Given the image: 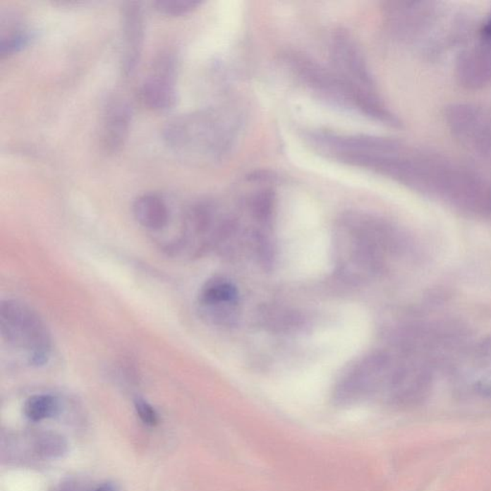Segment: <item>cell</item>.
Segmentation results:
<instances>
[{
    "label": "cell",
    "mask_w": 491,
    "mask_h": 491,
    "mask_svg": "<svg viewBox=\"0 0 491 491\" xmlns=\"http://www.w3.org/2000/svg\"><path fill=\"white\" fill-rule=\"evenodd\" d=\"M201 5L202 2L197 0H159L154 2V9L159 14L173 18L190 14Z\"/></svg>",
    "instance_id": "9a60e30c"
},
{
    "label": "cell",
    "mask_w": 491,
    "mask_h": 491,
    "mask_svg": "<svg viewBox=\"0 0 491 491\" xmlns=\"http://www.w3.org/2000/svg\"><path fill=\"white\" fill-rule=\"evenodd\" d=\"M23 411L32 421L47 420L58 413L59 401L50 394H36L26 400Z\"/></svg>",
    "instance_id": "5bb4252c"
},
{
    "label": "cell",
    "mask_w": 491,
    "mask_h": 491,
    "mask_svg": "<svg viewBox=\"0 0 491 491\" xmlns=\"http://www.w3.org/2000/svg\"><path fill=\"white\" fill-rule=\"evenodd\" d=\"M133 213L137 222L149 231H161L169 223L170 210L167 202L157 194L138 197L133 202Z\"/></svg>",
    "instance_id": "8fae6325"
},
{
    "label": "cell",
    "mask_w": 491,
    "mask_h": 491,
    "mask_svg": "<svg viewBox=\"0 0 491 491\" xmlns=\"http://www.w3.org/2000/svg\"><path fill=\"white\" fill-rule=\"evenodd\" d=\"M40 454L44 457H60L66 452V444L63 437L57 435L45 434L37 444Z\"/></svg>",
    "instance_id": "2e32d148"
},
{
    "label": "cell",
    "mask_w": 491,
    "mask_h": 491,
    "mask_svg": "<svg viewBox=\"0 0 491 491\" xmlns=\"http://www.w3.org/2000/svg\"><path fill=\"white\" fill-rule=\"evenodd\" d=\"M133 109L128 100L120 95L107 98L101 114L99 143L104 153H119L129 137Z\"/></svg>",
    "instance_id": "9c48e42d"
},
{
    "label": "cell",
    "mask_w": 491,
    "mask_h": 491,
    "mask_svg": "<svg viewBox=\"0 0 491 491\" xmlns=\"http://www.w3.org/2000/svg\"><path fill=\"white\" fill-rule=\"evenodd\" d=\"M238 303L236 285L224 277L208 280L200 291V305L208 319L218 325H229L236 320Z\"/></svg>",
    "instance_id": "30bf717a"
},
{
    "label": "cell",
    "mask_w": 491,
    "mask_h": 491,
    "mask_svg": "<svg viewBox=\"0 0 491 491\" xmlns=\"http://www.w3.org/2000/svg\"><path fill=\"white\" fill-rule=\"evenodd\" d=\"M2 338L28 353L29 364L44 365L51 353V337L39 315L20 301L7 300L0 306Z\"/></svg>",
    "instance_id": "277c9868"
},
{
    "label": "cell",
    "mask_w": 491,
    "mask_h": 491,
    "mask_svg": "<svg viewBox=\"0 0 491 491\" xmlns=\"http://www.w3.org/2000/svg\"><path fill=\"white\" fill-rule=\"evenodd\" d=\"M30 32L18 18H8L6 28H1L0 56L10 57L23 50L30 41Z\"/></svg>",
    "instance_id": "4fadbf2b"
},
{
    "label": "cell",
    "mask_w": 491,
    "mask_h": 491,
    "mask_svg": "<svg viewBox=\"0 0 491 491\" xmlns=\"http://www.w3.org/2000/svg\"><path fill=\"white\" fill-rule=\"evenodd\" d=\"M239 130V116L225 109H208L171 119L162 135L170 151L180 159L210 164L228 154Z\"/></svg>",
    "instance_id": "6da1fadb"
},
{
    "label": "cell",
    "mask_w": 491,
    "mask_h": 491,
    "mask_svg": "<svg viewBox=\"0 0 491 491\" xmlns=\"http://www.w3.org/2000/svg\"><path fill=\"white\" fill-rule=\"evenodd\" d=\"M176 61L166 53L154 61L150 75L141 85L140 99L147 109L154 111H165L174 108L178 100L176 87Z\"/></svg>",
    "instance_id": "52a82bcc"
},
{
    "label": "cell",
    "mask_w": 491,
    "mask_h": 491,
    "mask_svg": "<svg viewBox=\"0 0 491 491\" xmlns=\"http://www.w3.org/2000/svg\"><path fill=\"white\" fill-rule=\"evenodd\" d=\"M391 358L384 353L365 355L349 365L336 384L333 399L343 406L380 399Z\"/></svg>",
    "instance_id": "5b68a950"
},
{
    "label": "cell",
    "mask_w": 491,
    "mask_h": 491,
    "mask_svg": "<svg viewBox=\"0 0 491 491\" xmlns=\"http://www.w3.org/2000/svg\"><path fill=\"white\" fill-rule=\"evenodd\" d=\"M93 491H119L116 485L113 484H105L101 485V487L96 488Z\"/></svg>",
    "instance_id": "ac0fdd59"
},
{
    "label": "cell",
    "mask_w": 491,
    "mask_h": 491,
    "mask_svg": "<svg viewBox=\"0 0 491 491\" xmlns=\"http://www.w3.org/2000/svg\"><path fill=\"white\" fill-rule=\"evenodd\" d=\"M330 56L333 71L338 75L354 87L375 95V80L364 54L348 31L339 29L333 33Z\"/></svg>",
    "instance_id": "8992f818"
},
{
    "label": "cell",
    "mask_w": 491,
    "mask_h": 491,
    "mask_svg": "<svg viewBox=\"0 0 491 491\" xmlns=\"http://www.w3.org/2000/svg\"><path fill=\"white\" fill-rule=\"evenodd\" d=\"M475 49L460 61V77L464 84L480 85L491 78V48Z\"/></svg>",
    "instance_id": "7c38bea8"
},
{
    "label": "cell",
    "mask_w": 491,
    "mask_h": 491,
    "mask_svg": "<svg viewBox=\"0 0 491 491\" xmlns=\"http://www.w3.org/2000/svg\"><path fill=\"white\" fill-rule=\"evenodd\" d=\"M285 61L296 77L322 99L353 109L363 116L386 124H397L396 119L392 116L377 95L349 84L334 71L325 68L317 61L298 53L288 54Z\"/></svg>",
    "instance_id": "3957f363"
},
{
    "label": "cell",
    "mask_w": 491,
    "mask_h": 491,
    "mask_svg": "<svg viewBox=\"0 0 491 491\" xmlns=\"http://www.w3.org/2000/svg\"><path fill=\"white\" fill-rule=\"evenodd\" d=\"M135 411L143 423L149 426H154L159 423V415L156 410L145 400L138 399L135 401Z\"/></svg>",
    "instance_id": "e0dca14e"
},
{
    "label": "cell",
    "mask_w": 491,
    "mask_h": 491,
    "mask_svg": "<svg viewBox=\"0 0 491 491\" xmlns=\"http://www.w3.org/2000/svg\"><path fill=\"white\" fill-rule=\"evenodd\" d=\"M391 229L367 213L351 212L339 219L335 234L339 273L351 282H365L383 271L392 250Z\"/></svg>",
    "instance_id": "7a4b0ae2"
},
{
    "label": "cell",
    "mask_w": 491,
    "mask_h": 491,
    "mask_svg": "<svg viewBox=\"0 0 491 491\" xmlns=\"http://www.w3.org/2000/svg\"><path fill=\"white\" fill-rule=\"evenodd\" d=\"M121 57L120 66L123 76L129 78L137 69L143 55L145 23L140 2L127 1L120 7Z\"/></svg>",
    "instance_id": "ba28073f"
}]
</instances>
